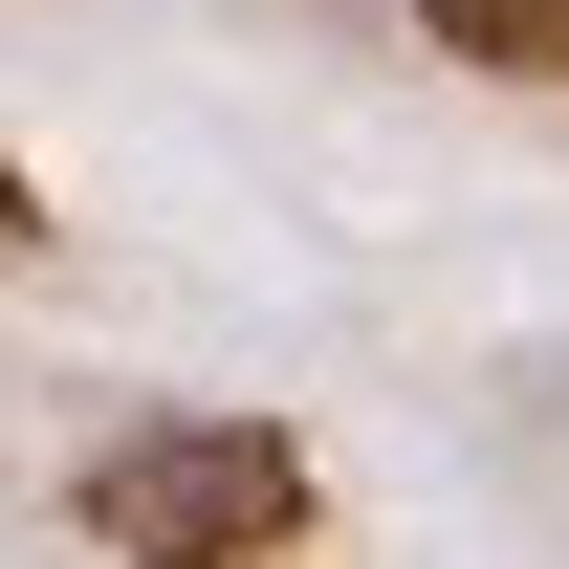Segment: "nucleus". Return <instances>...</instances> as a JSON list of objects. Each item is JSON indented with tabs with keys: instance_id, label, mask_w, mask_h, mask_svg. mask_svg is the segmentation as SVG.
Masks as SVG:
<instances>
[{
	"instance_id": "1",
	"label": "nucleus",
	"mask_w": 569,
	"mask_h": 569,
	"mask_svg": "<svg viewBox=\"0 0 569 569\" xmlns=\"http://www.w3.org/2000/svg\"><path fill=\"white\" fill-rule=\"evenodd\" d=\"M67 503H88L110 569H284L307 526H329V482H307L284 417H132V438H88Z\"/></svg>"
},
{
	"instance_id": "2",
	"label": "nucleus",
	"mask_w": 569,
	"mask_h": 569,
	"mask_svg": "<svg viewBox=\"0 0 569 569\" xmlns=\"http://www.w3.org/2000/svg\"><path fill=\"white\" fill-rule=\"evenodd\" d=\"M417 44L460 88H569V0H417Z\"/></svg>"
},
{
	"instance_id": "3",
	"label": "nucleus",
	"mask_w": 569,
	"mask_h": 569,
	"mask_svg": "<svg viewBox=\"0 0 569 569\" xmlns=\"http://www.w3.org/2000/svg\"><path fill=\"white\" fill-rule=\"evenodd\" d=\"M0 263H44V176H22V153H0Z\"/></svg>"
}]
</instances>
